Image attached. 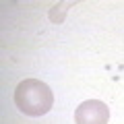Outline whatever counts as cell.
Returning <instances> with one entry per match:
<instances>
[{
    "instance_id": "6da1fadb",
    "label": "cell",
    "mask_w": 124,
    "mask_h": 124,
    "mask_svg": "<svg viewBox=\"0 0 124 124\" xmlns=\"http://www.w3.org/2000/svg\"><path fill=\"white\" fill-rule=\"evenodd\" d=\"M15 106L19 112L31 118L46 116L54 106V93L44 81L39 79H25L15 89Z\"/></svg>"
},
{
    "instance_id": "7a4b0ae2",
    "label": "cell",
    "mask_w": 124,
    "mask_h": 124,
    "mask_svg": "<svg viewBox=\"0 0 124 124\" xmlns=\"http://www.w3.org/2000/svg\"><path fill=\"white\" fill-rule=\"evenodd\" d=\"M110 108L99 99H87L75 110V124H108Z\"/></svg>"
}]
</instances>
